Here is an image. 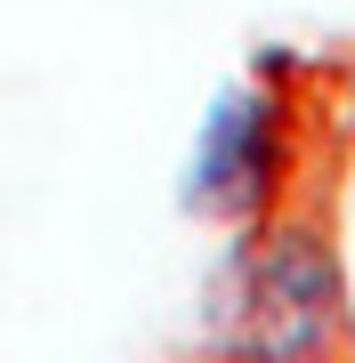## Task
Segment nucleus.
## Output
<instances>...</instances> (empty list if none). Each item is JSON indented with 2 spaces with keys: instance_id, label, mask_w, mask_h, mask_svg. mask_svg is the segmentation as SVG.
<instances>
[{
  "instance_id": "f257e3e1",
  "label": "nucleus",
  "mask_w": 355,
  "mask_h": 363,
  "mask_svg": "<svg viewBox=\"0 0 355 363\" xmlns=\"http://www.w3.org/2000/svg\"><path fill=\"white\" fill-rule=\"evenodd\" d=\"M218 355L235 363H339L347 355V267L315 210H266L242 226L218 307Z\"/></svg>"
},
{
  "instance_id": "f03ea898",
  "label": "nucleus",
  "mask_w": 355,
  "mask_h": 363,
  "mask_svg": "<svg viewBox=\"0 0 355 363\" xmlns=\"http://www.w3.org/2000/svg\"><path fill=\"white\" fill-rule=\"evenodd\" d=\"M291 186V97L266 89V81H242L210 105L194 145V178H186V202L218 226H259L266 210H283Z\"/></svg>"
},
{
  "instance_id": "7ed1b4c3",
  "label": "nucleus",
  "mask_w": 355,
  "mask_h": 363,
  "mask_svg": "<svg viewBox=\"0 0 355 363\" xmlns=\"http://www.w3.org/2000/svg\"><path fill=\"white\" fill-rule=\"evenodd\" d=\"M210 363H235V355H210Z\"/></svg>"
}]
</instances>
